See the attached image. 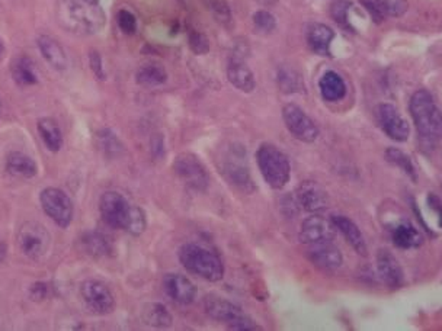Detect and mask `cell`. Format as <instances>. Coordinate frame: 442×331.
Returning <instances> with one entry per match:
<instances>
[{
	"label": "cell",
	"mask_w": 442,
	"mask_h": 331,
	"mask_svg": "<svg viewBox=\"0 0 442 331\" xmlns=\"http://www.w3.org/2000/svg\"><path fill=\"white\" fill-rule=\"evenodd\" d=\"M276 80H278V88L285 95L304 91V83H302L301 76L293 69L281 67L278 70V77H276Z\"/></svg>",
	"instance_id": "cell-32"
},
{
	"label": "cell",
	"mask_w": 442,
	"mask_h": 331,
	"mask_svg": "<svg viewBox=\"0 0 442 331\" xmlns=\"http://www.w3.org/2000/svg\"><path fill=\"white\" fill-rule=\"evenodd\" d=\"M188 41H189L191 50L196 54H205V52L210 51L208 40L205 38V35H203L198 31H191L189 37H188Z\"/></svg>",
	"instance_id": "cell-40"
},
{
	"label": "cell",
	"mask_w": 442,
	"mask_h": 331,
	"mask_svg": "<svg viewBox=\"0 0 442 331\" xmlns=\"http://www.w3.org/2000/svg\"><path fill=\"white\" fill-rule=\"evenodd\" d=\"M377 270L381 281L392 289H397L403 285V270L397 259L385 248L377 253Z\"/></svg>",
	"instance_id": "cell-18"
},
{
	"label": "cell",
	"mask_w": 442,
	"mask_h": 331,
	"mask_svg": "<svg viewBox=\"0 0 442 331\" xmlns=\"http://www.w3.org/2000/svg\"><path fill=\"white\" fill-rule=\"evenodd\" d=\"M146 227H147V219H146L144 211L140 207L132 205L125 231L132 236H142L146 231Z\"/></svg>",
	"instance_id": "cell-34"
},
{
	"label": "cell",
	"mask_w": 442,
	"mask_h": 331,
	"mask_svg": "<svg viewBox=\"0 0 442 331\" xmlns=\"http://www.w3.org/2000/svg\"><path fill=\"white\" fill-rule=\"evenodd\" d=\"M392 238L400 248H418L424 244L422 233L409 221H403L392 231Z\"/></svg>",
	"instance_id": "cell-26"
},
{
	"label": "cell",
	"mask_w": 442,
	"mask_h": 331,
	"mask_svg": "<svg viewBox=\"0 0 442 331\" xmlns=\"http://www.w3.org/2000/svg\"><path fill=\"white\" fill-rule=\"evenodd\" d=\"M4 55H5V45H4L2 40H0V60L4 59Z\"/></svg>",
	"instance_id": "cell-44"
},
{
	"label": "cell",
	"mask_w": 442,
	"mask_h": 331,
	"mask_svg": "<svg viewBox=\"0 0 442 331\" xmlns=\"http://www.w3.org/2000/svg\"><path fill=\"white\" fill-rule=\"evenodd\" d=\"M217 166L220 173L225 179L243 192H254L255 185L252 180L251 169L247 164L246 150L240 144H229V147L220 151L217 158Z\"/></svg>",
	"instance_id": "cell-4"
},
{
	"label": "cell",
	"mask_w": 442,
	"mask_h": 331,
	"mask_svg": "<svg viewBox=\"0 0 442 331\" xmlns=\"http://www.w3.org/2000/svg\"><path fill=\"white\" fill-rule=\"evenodd\" d=\"M254 25L261 34H271L276 26V19L268 11H258L254 15Z\"/></svg>",
	"instance_id": "cell-37"
},
{
	"label": "cell",
	"mask_w": 442,
	"mask_h": 331,
	"mask_svg": "<svg viewBox=\"0 0 442 331\" xmlns=\"http://www.w3.org/2000/svg\"><path fill=\"white\" fill-rule=\"evenodd\" d=\"M364 4L377 22L385 16L400 18L409 9L407 0H364Z\"/></svg>",
	"instance_id": "cell-23"
},
{
	"label": "cell",
	"mask_w": 442,
	"mask_h": 331,
	"mask_svg": "<svg viewBox=\"0 0 442 331\" xmlns=\"http://www.w3.org/2000/svg\"><path fill=\"white\" fill-rule=\"evenodd\" d=\"M295 199L304 211L313 214L323 212L329 207L327 192L317 182L313 180L302 182L297 187Z\"/></svg>",
	"instance_id": "cell-15"
},
{
	"label": "cell",
	"mask_w": 442,
	"mask_h": 331,
	"mask_svg": "<svg viewBox=\"0 0 442 331\" xmlns=\"http://www.w3.org/2000/svg\"><path fill=\"white\" fill-rule=\"evenodd\" d=\"M319 89L327 102H339L346 96L345 80L336 71H326L319 81Z\"/></svg>",
	"instance_id": "cell-24"
},
{
	"label": "cell",
	"mask_w": 442,
	"mask_h": 331,
	"mask_svg": "<svg viewBox=\"0 0 442 331\" xmlns=\"http://www.w3.org/2000/svg\"><path fill=\"white\" fill-rule=\"evenodd\" d=\"M55 19L64 31L74 35H95L106 21L105 12L94 0H57Z\"/></svg>",
	"instance_id": "cell-1"
},
{
	"label": "cell",
	"mask_w": 442,
	"mask_h": 331,
	"mask_svg": "<svg viewBox=\"0 0 442 331\" xmlns=\"http://www.w3.org/2000/svg\"><path fill=\"white\" fill-rule=\"evenodd\" d=\"M6 172L18 178L30 179L37 175L38 168L37 163L30 156L19 151H13L6 158Z\"/></svg>",
	"instance_id": "cell-25"
},
{
	"label": "cell",
	"mask_w": 442,
	"mask_h": 331,
	"mask_svg": "<svg viewBox=\"0 0 442 331\" xmlns=\"http://www.w3.org/2000/svg\"><path fill=\"white\" fill-rule=\"evenodd\" d=\"M50 241L51 238L48 231L40 223H34V221L22 224L16 236L19 252L31 260H38L47 255Z\"/></svg>",
	"instance_id": "cell-7"
},
{
	"label": "cell",
	"mask_w": 442,
	"mask_h": 331,
	"mask_svg": "<svg viewBox=\"0 0 442 331\" xmlns=\"http://www.w3.org/2000/svg\"><path fill=\"white\" fill-rule=\"evenodd\" d=\"M132 205L118 192H105L99 201L103 223L115 230H125Z\"/></svg>",
	"instance_id": "cell-10"
},
{
	"label": "cell",
	"mask_w": 442,
	"mask_h": 331,
	"mask_svg": "<svg viewBox=\"0 0 442 331\" xmlns=\"http://www.w3.org/2000/svg\"><path fill=\"white\" fill-rule=\"evenodd\" d=\"M307 257L316 267L323 270L339 269L344 263L341 250L332 241L312 244L307 250Z\"/></svg>",
	"instance_id": "cell-16"
},
{
	"label": "cell",
	"mask_w": 442,
	"mask_h": 331,
	"mask_svg": "<svg viewBox=\"0 0 442 331\" xmlns=\"http://www.w3.org/2000/svg\"><path fill=\"white\" fill-rule=\"evenodd\" d=\"M11 73L19 86H33L38 81L35 66L28 57H18L11 67Z\"/></svg>",
	"instance_id": "cell-29"
},
{
	"label": "cell",
	"mask_w": 442,
	"mask_h": 331,
	"mask_svg": "<svg viewBox=\"0 0 442 331\" xmlns=\"http://www.w3.org/2000/svg\"><path fill=\"white\" fill-rule=\"evenodd\" d=\"M98 138H99V147L103 151L115 154L118 150H121V144L118 141V138L114 134H110V131L108 129L102 131Z\"/></svg>",
	"instance_id": "cell-39"
},
{
	"label": "cell",
	"mask_w": 442,
	"mask_h": 331,
	"mask_svg": "<svg viewBox=\"0 0 442 331\" xmlns=\"http://www.w3.org/2000/svg\"><path fill=\"white\" fill-rule=\"evenodd\" d=\"M332 223L335 224L336 230L345 237V240L351 244V247L358 255L367 256L368 248H367L366 238H364L361 230L358 228V226L353 223L352 219H349L348 216H344V215H335L334 218H332Z\"/></svg>",
	"instance_id": "cell-19"
},
{
	"label": "cell",
	"mask_w": 442,
	"mask_h": 331,
	"mask_svg": "<svg viewBox=\"0 0 442 331\" xmlns=\"http://www.w3.org/2000/svg\"><path fill=\"white\" fill-rule=\"evenodd\" d=\"M143 320L147 325L157 327V328H166L172 324V314L166 308L163 303L153 302L144 307L143 310Z\"/></svg>",
	"instance_id": "cell-31"
},
{
	"label": "cell",
	"mask_w": 442,
	"mask_h": 331,
	"mask_svg": "<svg viewBox=\"0 0 442 331\" xmlns=\"http://www.w3.org/2000/svg\"><path fill=\"white\" fill-rule=\"evenodd\" d=\"M335 40V31L324 23H312L307 30V44L319 55H330V44Z\"/></svg>",
	"instance_id": "cell-22"
},
{
	"label": "cell",
	"mask_w": 442,
	"mask_h": 331,
	"mask_svg": "<svg viewBox=\"0 0 442 331\" xmlns=\"http://www.w3.org/2000/svg\"><path fill=\"white\" fill-rule=\"evenodd\" d=\"M227 79L232 85L244 93H251L256 88V80L252 70L240 59H232L227 66Z\"/></svg>",
	"instance_id": "cell-20"
},
{
	"label": "cell",
	"mask_w": 442,
	"mask_h": 331,
	"mask_svg": "<svg viewBox=\"0 0 442 331\" xmlns=\"http://www.w3.org/2000/svg\"><path fill=\"white\" fill-rule=\"evenodd\" d=\"M210 11H211L212 16L215 18V21L220 25L229 26L232 23L230 8L227 6L226 2H223V0H211V2H210Z\"/></svg>",
	"instance_id": "cell-36"
},
{
	"label": "cell",
	"mask_w": 442,
	"mask_h": 331,
	"mask_svg": "<svg viewBox=\"0 0 442 331\" xmlns=\"http://www.w3.org/2000/svg\"><path fill=\"white\" fill-rule=\"evenodd\" d=\"M80 296L88 310L96 315H106L115 310V299L109 288L99 281H85L80 285Z\"/></svg>",
	"instance_id": "cell-12"
},
{
	"label": "cell",
	"mask_w": 442,
	"mask_h": 331,
	"mask_svg": "<svg viewBox=\"0 0 442 331\" xmlns=\"http://www.w3.org/2000/svg\"><path fill=\"white\" fill-rule=\"evenodd\" d=\"M179 260L188 272L208 282H218L225 276V265L221 259L197 243L183 244L179 250Z\"/></svg>",
	"instance_id": "cell-3"
},
{
	"label": "cell",
	"mask_w": 442,
	"mask_h": 331,
	"mask_svg": "<svg viewBox=\"0 0 442 331\" xmlns=\"http://www.w3.org/2000/svg\"><path fill=\"white\" fill-rule=\"evenodd\" d=\"M163 289L171 299L181 303V306H189L197 295L196 285H193L186 276L178 273H171L164 276Z\"/></svg>",
	"instance_id": "cell-17"
},
{
	"label": "cell",
	"mask_w": 442,
	"mask_h": 331,
	"mask_svg": "<svg viewBox=\"0 0 442 331\" xmlns=\"http://www.w3.org/2000/svg\"><path fill=\"white\" fill-rule=\"evenodd\" d=\"M428 204H429V207L438 214L439 226L442 227V204H441V201H439L435 195H429V197H428Z\"/></svg>",
	"instance_id": "cell-42"
},
{
	"label": "cell",
	"mask_w": 442,
	"mask_h": 331,
	"mask_svg": "<svg viewBox=\"0 0 442 331\" xmlns=\"http://www.w3.org/2000/svg\"><path fill=\"white\" fill-rule=\"evenodd\" d=\"M38 48L42 54V57L45 59V62L54 70L64 71L67 69V64H69L67 55L59 41H55L50 35H41L38 38Z\"/></svg>",
	"instance_id": "cell-21"
},
{
	"label": "cell",
	"mask_w": 442,
	"mask_h": 331,
	"mask_svg": "<svg viewBox=\"0 0 442 331\" xmlns=\"http://www.w3.org/2000/svg\"><path fill=\"white\" fill-rule=\"evenodd\" d=\"M377 118L382 131L389 135L392 140L399 143L407 141V138L410 135L409 122L395 105L380 103L377 106Z\"/></svg>",
	"instance_id": "cell-13"
},
{
	"label": "cell",
	"mask_w": 442,
	"mask_h": 331,
	"mask_svg": "<svg viewBox=\"0 0 442 331\" xmlns=\"http://www.w3.org/2000/svg\"><path fill=\"white\" fill-rule=\"evenodd\" d=\"M89 60H91V69H92L94 74H95L99 80H103V79H105V71H103L101 55H99L96 51H92Z\"/></svg>",
	"instance_id": "cell-41"
},
{
	"label": "cell",
	"mask_w": 442,
	"mask_h": 331,
	"mask_svg": "<svg viewBox=\"0 0 442 331\" xmlns=\"http://www.w3.org/2000/svg\"><path fill=\"white\" fill-rule=\"evenodd\" d=\"M117 21H118V26L121 28V31L124 34L132 35L137 31V19H135V16L130 11L121 9L118 12Z\"/></svg>",
	"instance_id": "cell-38"
},
{
	"label": "cell",
	"mask_w": 442,
	"mask_h": 331,
	"mask_svg": "<svg viewBox=\"0 0 442 331\" xmlns=\"http://www.w3.org/2000/svg\"><path fill=\"white\" fill-rule=\"evenodd\" d=\"M94 2H96V4H99V0H94Z\"/></svg>",
	"instance_id": "cell-45"
},
{
	"label": "cell",
	"mask_w": 442,
	"mask_h": 331,
	"mask_svg": "<svg viewBox=\"0 0 442 331\" xmlns=\"http://www.w3.org/2000/svg\"><path fill=\"white\" fill-rule=\"evenodd\" d=\"M176 176L189 187L197 192H204L208 187L210 176L201 160L192 153H181L174 161Z\"/></svg>",
	"instance_id": "cell-8"
},
{
	"label": "cell",
	"mask_w": 442,
	"mask_h": 331,
	"mask_svg": "<svg viewBox=\"0 0 442 331\" xmlns=\"http://www.w3.org/2000/svg\"><path fill=\"white\" fill-rule=\"evenodd\" d=\"M351 8H352V2H349V0H335V2L330 5V16L334 18L336 23L345 28V30H351V25L348 21Z\"/></svg>",
	"instance_id": "cell-35"
},
{
	"label": "cell",
	"mask_w": 442,
	"mask_h": 331,
	"mask_svg": "<svg viewBox=\"0 0 442 331\" xmlns=\"http://www.w3.org/2000/svg\"><path fill=\"white\" fill-rule=\"evenodd\" d=\"M256 161L265 182L272 189H283L291 176L288 157L273 144L265 143L258 149Z\"/></svg>",
	"instance_id": "cell-5"
},
{
	"label": "cell",
	"mask_w": 442,
	"mask_h": 331,
	"mask_svg": "<svg viewBox=\"0 0 442 331\" xmlns=\"http://www.w3.org/2000/svg\"><path fill=\"white\" fill-rule=\"evenodd\" d=\"M283 120L287 129L302 143H314L319 138V128L314 121L304 112V110L294 105L287 103L283 108Z\"/></svg>",
	"instance_id": "cell-11"
},
{
	"label": "cell",
	"mask_w": 442,
	"mask_h": 331,
	"mask_svg": "<svg viewBox=\"0 0 442 331\" xmlns=\"http://www.w3.org/2000/svg\"><path fill=\"white\" fill-rule=\"evenodd\" d=\"M385 158H387V161L392 163L393 166H396V168H399L413 182H416V169H414L412 158L406 153H403L399 149L390 147V149H387V151H385Z\"/></svg>",
	"instance_id": "cell-33"
},
{
	"label": "cell",
	"mask_w": 442,
	"mask_h": 331,
	"mask_svg": "<svg viewBox=\"0 0 442 331\" xmlns=\"http://www.w3.org/2000/svg\"><path fill=\"white\" fill-rule=\"evenodd\" d=\"M259 2H261L262 5H266V6H272V5H275L276 2H278V0H259Z\"/></svg>",
	"instance_id": "cell-43"
},
{
	"label": "cell",
	"mask_w": 442,
	"mask_h": 331,
	"mask_svg": "<svg viewBox=\"0 0 442 331\" xmlns=\"http://www.w3.org/2000/svg\"><path fill=\"white\" fill-rule=\"evenodd\" d=\"M363 2H364V0H363Z\"/></svg>",
	"instance_id": "cell-46"
},
{
	"label": "cell",
	"mask_w": 442,
	"mask_h": 331,
	"mask_svg": "<svg viewBox=\"0 0 442 331\" xmlns=\"http://www.w3.org/2000/svg\"><path fill=\"white\" fill-rule=\"evenodd\" d=\"M409 110L414 127L422 137L429 140L442 138V110L431 92L425 89L414 92L409 102Z\"/></svg>",
	"instance_id": "cell-2"
},
{
	"label": "cell",
	"mask_w": 442,
	"mask_h": 331,
	"mask_svg": "<svg viewBox=\"0 0 442 331\" xmlns=\"http://www.w3.org/2000/svg\"><path fill=\"white\" fill-rule=\"evenodd\" d=\"M83 252L94 257H103L113 252L110 240L101 233H86L80 238Z\"/></svg>",
	"instance_id": "cell-27"
},
{
	"label": "cell",
	"mask_w": 442,
	"mask_h": 331,
	"mask_svg": "<svg viewBox=\"0 0 442 331\" xmlns=\"http://www.w3.org/2000/svg\"><path fill=\"white\" fill-rule=\"evenodd\" d=\"M41 207L44 212L59 227H69L73 219V202L67 193L57 187H47L41 192Z\"/></svg>",
	"instance_id": "cell-9"
},
{
	"label": "cell",
	"mask_w": 442,
	"mask_h": 331,
	"mask_svg": "<svg viewBox=\"0 0 442 331\" xmlns=\"http://www.w3.org/2000/svg\"><path fill=\"white\" fill-rule=\"evenodd\" d=\"M38 132L42 138V143L45 147L52 151L57 153L63 147V134L60 127L57 125L54 120L51 118H42L38 121Z\"/></svg>",
	"instance_id": "cell-28"
},
{
	"label": "cell",
	"mask_w": 442,
	"mask_h": 331,
	"mask_svg": "<svg viewBox=\"0 0 442 331\" xmlns=\"http://www.w3.org/2000/svg\"><path fill=\"white\" fill-rule=\"evenodd\" d=\"M204 311L212 320L229 325L232 330H259L251 317H247L236 303L217 296L208 295L204 298Z\"/></svg>",
	"instance_id": "cell-6"
},
{
	"label": "cell",
	"mask_w": 442,
	"mask_h": 331,
	"mask_svg": "<svg viewBox=\"0 0 442 331\" xmlns=\"http://www.w3.org/2000/svg\"><path fill=\"white\" fill-rule=\"evenodd\" d=\"M336 227L332 221L320 216L319 214H314L309 218H306L301 223L300 233H298V240L302 244H319V243H326L332 241L335 238Z\"/></svg>",
	"instance_id": "cell-14"
},
{
	"label": "cell",
	"mask_w": 442,
	"mask_h": 331,
	"mask_svg": "<svg viewBox=\"0 0 442 331\" xmlns=\"http://www.w3.org/2000/svg\"><path fill=\"white\" fill-rule=\"evenodd\" d=\"M168 80V73L159 64H146L135 73V81L146 88H156Z\"/></svg>",
	"instance_id": "cell-30"
}]
</instances>
